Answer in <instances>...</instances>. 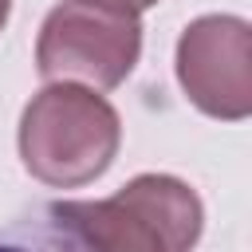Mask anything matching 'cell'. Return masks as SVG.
Instances as JSON below:
<instances>
[{"mask_svg":"<svg viewBox=\"0 0 252 252\" xmlns=\"http://www.w3.org/2000/svg\"><path fill=\"white\" fill-rule=\"evenodd\" d=\"M177 83L189 102L220 122L252 114V28L240 16H197L177 39Z\"/></svg>","mask_w":252,"mask_h":252,"instance_id":"4","label":"cell"},{"mask_svg":"<svg viewBox=\"0 0 252 252\" xmlns=\"http://www.w3.org/2000/svg\"><path fill=\"white\" fill-rule=\"evenodd\" d=\"M0 252H83V244H79L67 228H59V224L51 220V232H43L39 244H28V240H0Z\"/></svg>","mask_w":252,"mask_h":252,"instance_id":"5","label":"cell"},{"mask_svg":"<svg viewBox=\"0 0 252 252\" xmlns=\"http://www.w3.org/2000/svg\"><path fill=\"white\" fill-rule=\"evenodd\" d=\"M47 217L83 252H189L205 228L197 189L173 173H138L102 201H55Z\"/></svg>","mask_w":252,"mask_h":252,"instance_id":"1","label":"cell"},{"mask_svg":"<svg viewBox=\"0 0 252 252\" xmlns=\"http://www.w3.org/2000/svg\"><path fill=\"white\" fill-rule=\"evenodd\" d=\"M118 146V110L79 83H47L20 114V161L51 189L91 185L114 165Z\"/></svg>","mask_w":252,"mask_h":252,"instance_id":"2","label":"cell"},{"mask_svg":"<svg viewBox=\"0 0 252 252\" xmlns=\"http://www.w3.org/2000/svg\"><path fill=\"white\" fill-rule=\"evenodd\" d=\"M142 55V20L98 0H63L47 12L35 39V71L47 83L114 91Z\"/></svg>","mask_w":252,"mask_h":252,"instance_id":"3","label":"cell"},{"mask_svg":"<svg viewBox=\"0 0 252 252\" xmlns=\"http://www.w3.org/2000/svg\"><path fill=\"white\" fill-rule=\"evenodd\" d=\"M8 12H12V0H0V32H4V24H8Z\"/></svg>","mask_w":252,"mask_h":252,"instance_id":"7","label":"cell"},{"mask_svg":"<svg viewBox=\"0 0 252 252\" xmlns=\"http://www.w3.org/2000/svg\"><path fill=\"white\" fill-rule=\"evenodd\" d=\"M98 4L118 8V12H130V16H142V12H146V8H154L158 0H98Z\"/></svg>","mask_w":252,"mask_h":252,"instance_id":"6","label":"cell"}]
</instances>
